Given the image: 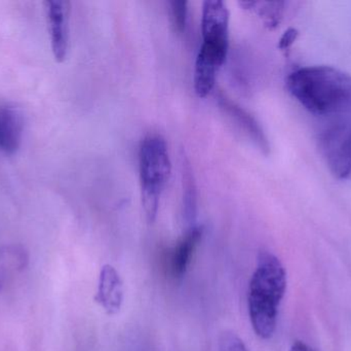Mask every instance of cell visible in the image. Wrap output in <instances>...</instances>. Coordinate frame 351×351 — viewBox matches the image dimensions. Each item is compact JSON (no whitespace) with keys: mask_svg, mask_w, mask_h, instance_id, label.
Segmentation results:
<instances>
[{"mask_svg":"<svg viewBox=\"0 0 351 351\" xmlns=\"http://www.w3.org/2000/svg\"><path fill=\"white\" fill-rule=\"evenodd\" d=\"M289 351H313L309 348L308 346L304 343L302 341H296L293 344L292 348H290Z\"/></svg>","mask_w":351,"mask_h":351,"instance_id":"17","label":"cell"},{"mask_svg":"<svg viewBox=\"0 0 351 351\" xmlns=\"http://www.w3.org/2000/svg\"><path fill=\"white\" fill-rule=\"evenodd\" d=\"M204 235V227L192 226L180 239L171 253L169 260V271L174 280H180L185 275L196 247Z\"/></svg>","mask_w":351,"mask_h":351,"instance_id":"9","label":"cell"},{"mask_svg":"<svg viewBox=\"0 0 351 351\" xmlns=\"http://www.w3.org/2000/svg\"><path fill=\"white\" fill-rule=\"evenodd\" d=\"M170 12L175 30L183 33L187 24L188 2L173 0L170 2Z\"/></svg>","mask_w":351,"mask_h":351,"instance_id":"14","label":"cell"},{"mask_svg":"<svg viewBox=\"0 0 351 351\" xmlns=\"http://www.w3.org/2000/svg\"><path fill=\"white\" fill-rule=\"evenodd\" d=\"M287 290V273L276 256L262 251L252 276L247 296L250 321L254 332L261 339L274 335L278 310Z\"/></svg>","mask_w":351,"mask_h":351,"instance_id":"2","label":"cell"},{"mask_svg":"<svg viewBox=\"0 0 351 351\" xmlns=\"http://www.w3.org/2000/svg\"><path fill=\"white\" fill-rule=\"evenodd\" d=\"M184 183V216L187 223H189L190 227L194 226V220L196 218V189L195 183L193 181V174L191 173L189 165H184L183 172Z\"/></svg>","mask_w":351,"mask_h":351,"instance_id":"12","label":"cell"},{"mask_svg":"<svg viewBox=\"0 0 351 351\" xmlns=\"http://www.w3.org/2000/svg\"><path fill=\"white\" fill-rule=\"evenodd\" d=\"M297 37H298V31L294 28H289L286 32L280 37V43H278V47L280 49H287L295 43Z\"/></svg>","mask_w":351,"mask_h":351,"instance_id":"16","label":"cell"},{"mask_svg":"<svg viewBox=\"0 0 351 351\" xmlns=\"http://www.w3.org/2000/svg\"><path fill=\"white\" fill-rule=\"evenodd\" d=\"M219 351H249V350L237 334L225 332L219 340Z\"/></svg>","mask_w":351,"mask_h":351,"instance_id":"15","label":"cell"},{"mask_svg":"<svg viewBox=\"0 0 351 351\" xmlns=\"http://www.w3.org/2000/svg\"><path fill=\"white\" fill-rule=\"evenodd\" d=\"M287 88L315 115H335L351 106V76L332 66L299 68L287 78Z\"/></svg>","mask_w":351,"mask_h":351,"instance_id":"1","label":"cell"},{"mask_svg":"<svg viewBox=\"0 0 351 351\" xmlns=\"http://www.w3.org/2000/svg\"><path fill=\"white\" fill-rule=\"evenodd\" d=\"M45 10L51 52L56 61L62 63L69 51L70 3L64 0H49L45 2Z\"/></svg>","mask_w":351,"mask_h":351,"instance_id":"5","label":"cell"},{"mask_svg":"<svg viewBox=\"0 0 351 351\" xmlns=\"http://www.w3.org/2000/svg\"><path fill=\"white\" fill-rule=\"evenodd\" d=\"M228 8L220 0H206L202 4V39L229 41Z\"/></svg>","mask_w":351,"mask_h":351,"instance_id":"8","label":"cell"},{"mask_svg":"<svg viewBox=\"0 0 351 351\" xmlns=\"http://www.w3.org/2000/svg\"><path fill=\"white\" fill-rule=\"evenodd\" d=\"M219 105L232 119V121L237 123L239 129L243 130V133L247 134L252 141L255 142L260 150H263L264 152L269 150L267 137L255 117H252L247 111L223 95L219 97Z\"/></svg>","mask_w":351,"mask_h":351,"instance_id":"10","label":"cell"},{"mask_svg":"<svg viewBox=\"0 0 351 351\" xmlns=\"http://www.w3.org/2000/svg\"><path fill=\"white\" fill-rule=\"evenodd\" d=\"M24 122L16 107L0 103V154L12 156L22 144Z\"/></svg>","mask_w":351,"mask_h":351,"instance_id":"6","label":"cell"},{"mask_svg":"<svg viewBox=\"0 0 351 351\" xmlns=\"http://www.w3.org/2000/svg\"><path fill=\"white\" fill-rule=\"evenodd\" d=\"M332 170L339 179L351 177V129L338 142L336 148L332 150L330 156Z\"/></svg>","mask_w":351,"mask_h":351,"instance_id":"11","label":"cell"},{"mask_svg":"<svg viewBox=\"0 0 351 351\" xmlns=\"http://www.w3.org/2000/svg\"><path fill=\"white\" fill-rule=\"evenodd\" d=\"M139 169L142 205L148 222L154 223L172 172L168 146L162 136L150 134L144 138L140 146Z\"/></svg>","mask_w":351,"mask_h":351,"instance_id":"3","label":"cell"},{"mask_svg":"<svg viewBox=\"0 0 351 351\" xmlns=\"http://www.w3.org/2000/svg\"><path fill=\"white\" fill-rule=\"evenodd\" d=\"M229 41L202 39L194 68V91L206 98L214 90L217 76L228 54Z\"/></svg>","mask_w":351,"mask_h":351,"instance_id":"4","label":"cell"},{"mask_svg":"<svg viewBox=\"0 0 351 351\" xmlns=\"http://www.w3.org/2000/svg\"><path fill=\"white\" fill-rule=\"evenodd\" d=\"M284 2H258L255 1L253 10L263 21L268 29H276L280 24L284 14Z\"/></svg>","mask_w":351,"mask_h":351,"instance_id":"13","label":"cell"},{"mask_svg":"<svg viewBox=\"0 0 351 351\" xmlns=\"http://www.w3.org/2000/svg\"><path fill=\"white\" fill-rule=\"evenodd\" d=\"M95 300L107 315H114L121 310L123 303V282L113 266L105 265L101 269Z\"/></svg>","mask_w":351,"mask_h":351,"instance_id":"7","label":"cell"}]
</instances>
